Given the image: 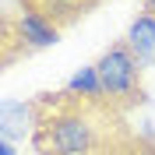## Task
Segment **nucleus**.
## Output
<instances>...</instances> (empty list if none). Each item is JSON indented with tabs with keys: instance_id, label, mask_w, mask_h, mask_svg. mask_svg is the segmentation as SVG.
<instances>
[{
	"instance_id": "423d86ee",
	"label": "nucleus",
	"mask_w": 155,
	"mask_h": 155,
	"mask_svg": "<svg viewBox=\"0 0 155 155\" xmlns=\"http://www.w3.org/2000/svg\"><path fill=\"white\" fill-rule=\"evenodd\" d=\"M124 42L134 49V57L141 60V64H155V18L141 11V14L130 21Z\"/></svg>"
},
{
	"instance_id": "f257e3e1",
	"label": "nucleus",
	"mask_w": 155,
	"mask_h": 155,
	"mask_svg": "<svg viewBox=\"0 0 155 155\" xmlns=\"http://www.w3.org/2000/svg\"><path fill=\"white\" fill-rule=\"evenodd\" d=\"M42 124H39L32 145L39 155H102L99 124L92 120L95 106H81L67 92H57V99H39Z\"/></svg>"
},
{
	"instance_id": "1a4fd4ad",
	"label": "nucleus",
	"mask_w": 155,
	"mask_h": 155,
	"mask_svg": "<svg viewBox=\"0 0 155 155\" xmlns=\"http://www.w3.org/2000/svg\"><path fill=\"white\" fill-rule=\"evenodd\" d=\"M0 155H18V145L7 141V137H0Z\"/></svg>"
},
{
	"instance_id": "7ed1b4c3",
	"label": "nucleus",
	"mask_w": 155,
	"mask_h": 155,
	"mask_svg": "<svg viewBox=\"0 0 155 155\" xmlns=\"http://www.w3.org/2000/svg\"><path fill=\"white\" fill-rule=\"evenodd\" d=\"M4 25H7V42L18 39L25 53H32V49H49V46H57V39H60V25H53L35 4H25V7H18L14 14H7Z\"/></svg>"
},
{
	"instance_id": "f03ea898",
	"label": "nucleus",
	"mask_w": 155,
	"mask_h": 155,
	"mask_svg": "<svg viewBox=\"0 0 155 155\" xmlns=\"http://www.w3.org/2000/svg\"><path fill=\"white\" fill-rule=\"evenodd\" d=\"M99 78H102V92H106V102L116 109L134 106L141 99V60L134 57V49L127 46L124 39L113 42V46L95 60Z\"/></svg>"
},
{
	"instance_id": "9b49d317",
	"label": "nucleus",
	"mask_w": 155,
	"mask_h": 155,
	"mask_svg": "<svg viewBox=\"0 0 155 155\" xmlns=\"http://www.w3.org/2000/svg\"><path fill=\"white\" fill-rule=\"evenodd\" d=\"M88 4H99V0H88Z\"/></svg>"
},
{
	"instance_id": "9d476101",
	"label": "nucleus",
	"mask_w": 155,
	"mask_h": 155,
	"mask_svg": "<svg viewBox=\"0 0 155 155\" xmlns=\"http://www.w3.org/2000/svg\"><path fill=\"white\" fill-rule=\"evenodd\" d=\"M145 14H152V18H155V0H145Z\"/></svg>"
},
{
	"instance_id": "20e7f679",
	"label": "nucleus",
	"mask_w": 155,
	"mask_h": 155,
	"mask_svg": "<svg viewBox=\"0 0 155 155\" xmlns=\"http://www.w3.org/2000/svg\"><path fill=\"white\" fill-rule=\"evenodd\" d=\"M39 124H42V106L25 102V99H4L0 102V137H7L18 145L21 137H35Z\"/></svg>"
},
{
	"instance_id": "0eeeda50",
	"label": "nucleus",
	"mask_w": 155,
	"mask_h": 155,
	"mask_svg": "<svg viewBox=\"0 0 155 155\" xmlns=\"http://www.w3.org/2000/svg\"><path fill=\"white\" fill-rule=\"evenodd\" d=\"M35 7L46 14L53 25H71V21H78L81 14H85V7H92L88 0H35Z\"/></svg>"
},
{
	"instance_id": "39448f33",
	"label": "nucleus",
	"mask_w": 155,
	"mask_h": 155,
	"mask_svg": "<svg viewBox=\"0 0 155 155\" xmlns=\"http://www.w3.org/2000/svg\"><path fill=\"white\" fill-rule=\"evenodd\" d=\"M64 92H67V99H74V102H81V106H99V102H106L102 78H99V67H95V64L78 67L74 74L67 78Z\"/></svg>"
},
{
	"instance_id": "6e6552de",
	"label": "nucleus",
	"mask_w": 155,
	"mask_h": 155,
	"mask_svg": "<svg viewBox=\"0 0 155 155\" xmlns=\"http://www.w3.org/2000/svg\"><path fill=\"white\" fill-rule=\"evenodd\" d=\"M113 155H152L145 145H130V148H124V152H113Z\"/></svg>"
}]
</instances>
